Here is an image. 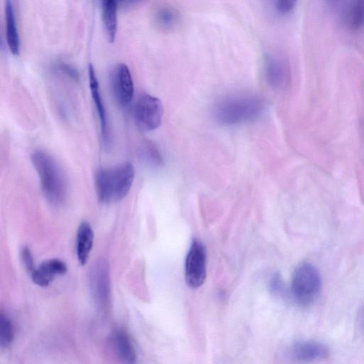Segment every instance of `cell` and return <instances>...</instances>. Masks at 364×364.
<instances>
[{
  "label": "cell",
  "mask_w": 364,
  "mask_h": 364,
  "mask_svg": "<svg viewBox=\"0 0 364 364\" xmlns=\"http://www.w3.org/2000/svg\"><path fill=\"white\" fill-rule=\"evenodd\" d=\"M163 112V106L159 99L149 94L141 95L134 109L136 126L142 132L157 129L161 123Z\"/></svg>",
  "instance_id": "6"
},
{
  "label": "cell",
  "mask_w": 364,
  "mask_h": 364,
  "mask_svg": "<svg viewBox=\"0 0 364 364\" xmlns=\"http://www.w3.org/2000/svg\"><path fill=\"white\" fill-rule=\"evenodd\" d=\"M265 75L269 84L274 88H282L289 80V69L283 60L268 55L265 58Z\"/></svg>",
  "instance_id": "11"
},
{
  "label": "cell",
  "mask_w": 364,
  "mask_h": 364,
  "mask_svg": "<svg viewBox=\"0 0 364 364\" xmlns=\"http://www.w3.org/2000/svg\"><path fill=\"white\" fill-rule=\"evenodd\" d=\"M355 1H360V2H364V0H355Z\"/></svg>",
  "instance_id": "25"
},
{
  "label": "cell",
  "mask_w": 364,
  "mask_h": 364,
  "mask_svg": "<svg viewBox=\"0 0 364 364\" xmlns=\"http://www.w3.org/2000/svg\"><path fill=\"white\" fill-rule=\"evenodd\" d=\"M271 292L277 296H284L286 292L285 286L279 274L276 273L272 277L269 283Z\"/></svg>",
  "instance_id": "20"
},
{
  "label": "cell",
  "mask_w": 364,
  "mask_h": 364,
  "mask_svg": "<svg viewBox=\"0 0 364 364\" xmlns=\"http://www.w3.org/2000/svg\"><path fill=\"white\" fill-rule=\"evenodd\" d=\"M262 109V101L257 96H230L215 105L213 115L220 124L234 125L254 119Z\"/></svg>",
  "instance_id": "3"
},
{
  "label": "cell",
  "mask_w": 364,
  "mask_h": 364,
  "mask_svg": "<svg viewBox=\"0 0 364 364\" xmlns=\"http://www.w3.org/2000/svg\"><path fill=\"white\" fill-rule=\"evenodd\" d=\"M5 17L8 47L13 55H18L20 53V41L11 0H6Z\"/></svg>",
  "instance_id": "15"
},
{
  "label": "cell",
  "mask_w": 364,
  "mask_h": 364,
  "mask_svg": "<svg viewBox=\"0 0 364 364\" xmlns=\"http://www.w3.org/2000/svg\"><path fill=\"white\" fill-rule=\"evenodd\" d=\"M14 338V328L11 319L4 313L0 316V346H10Z\"/></svg>",
  "instance_id": "17"
},
{
  "label": "cell",
  "mask_w": 364,
  "mask_h": 364,
  "mask_svg": "<svg viewBox=\"0 0 364 364\" xmlns=\"http://www.w3.org/2000/svg\"><path fill=\"white\" fill-rule=\"evenodd\" d=\"M287 358L296 363H311L326 358L328 347L322 342L300 340L293 342L285 351Z\"/></svg>",
  "instance_id": "8"
},
{
  "label": "cell",
  "mask_w": 364,
  "mask_h": 364,
  "mask_svg": "<svg viewBox=\"0 0 364 364\" xmlns=\"http://www.w3.org/2000/svg\"><path fill=\"white\" fill-rule=\"evenodd\" d=\"M322 288V280L318 269L309 262H301L294 269L291 294L300 306H308L318 298Z\"/></svg>",
  "instance_id": "4"
},
{
  "label": "cell",
  "mask_w": 364,
  "mask_h": 364,
  "mask_svg": "<svg viewBox=\"0 0 364 364\" xmlns=\"http://www.w3.org/2000/svg\"><path fill=\"white\" fill-rule=\"evenodd\" d=\"M298 0H275V6L278 12L287 14L295 7Z\"/></svg>",
  "instance_id": "21"
},
{
  "label": "cell",
  "mask_w": 364,
  "mask_h": 364,
  "mask_svg": "<svg viewBox=\"0 0 364 364\" xmlns=\"http://www.w3.org/2000/svg\"><path fill=\"white\" fill-rule=\"evenodd\" d=\"M111 344L114 353L123 362L134 363L136 354L129 335L122 329L115 330L111 336Z\"/></svg>",
  "instance_id": "14"
},
{
  "label": "cell",
  "mask_w": 364,
  "mask_h": 364,
  "mask_svg": "<svg viewBox=\"0 0 364 364\" xmlns=\"http://www.w3.org/2000/svg\"><path fill=\"white\" fill-rule=\"evenodd\" d=\"M21 256L26 269L32 272L35 267L33 255L30 249L28 247H23L21 250Z\"/></svg>",
  "instance_id": "22"
},
{
  "label": "cell",
  "mask_w": 364,
  "mask_h": 364,
  "mask_svg": "<svg viewBox=\"0 0 364 364\" xmlns=\"http://www.w3.org/2000/svg\"><path fill=\"white\" fill-rule=\"evenodd\" d=\"M156 18L160 26L164 28H171L177 23L178 14L171 7L162 6L157 10Z\"/></svg>",
  "instance_id": "18"
},
{
  "label": "cell",
  "mask_w": 364,
  "mask_h": 364,
  "mask_svg": "<svg viewBox=\"0 0 364 364\" xmlns=\"http://www.w3.org/2000/svg\"><path fill=\"white\" fill-rule=\"evenodd\" d=\"M357 323L359 328L364 331V306L360 309L358 313Z\"/></svg>",
  "instance_id": "24"
},
{
  "label": "cell",
  "mask_w": 364,
  "mask_h": 364,
  "mask_svg": "<svg viewBox=\"0 0 364 364\" xmlns=\"http://www.w3.org/2000/svg\"><path fill=\"white\" fill-rule=\"evenodd\" d=\"M59 69L72 79L78 80L79 74L77 71L72 66L65 63H60L59 65Z\"/></svg>",
  "instance_id": "23"
},
{
  "label": "cell",
  "mask_w": 364,
  "mask_h": 364,
  "mask_svg": "<svg viewBox=\"0 0 364 364\" xmlns=\"http://www.w3.org/2000/svg\"><path fill=\"white\" fill-rule=\"evenodd\" d=\"M89 288L96 306L105 310L109 306L111 296L109 267L104 259H97L90 269Z\"/></svg>",
  "instance_id": "5"
},
{
  "label": "cell",
  "mask_w": 364,
  "mask_h": 364,
  "mask_svg": "<svg viewBox=\"0 0 364 364\" xmlns=\"http://www.w3.org/2000/svg\"><path fill=\"white\" fill-rule=\"evenodd\" d=\"M31 161L47 201L55 207L63 205L67 200L68 185L58 161L49 153L41 149L33 151Z\"/></svg>",
  "instance_id": "1"
},
{
  "label": "cell",
  "mask_w": 364,
  "mask_h": 364,
  "mask_svg": "<svg viewBox=\"0 0 364 364\" xmlns=\"http://www.w3.org/2000/svg\"><path fill=\"white\" fill-rule=\"evenodd\" d=\"M134 178V168L129 162L98 170L95 182L99 200L105 203L122 200L129 192Z\"/></svg>",
  "instance_id": "2"
},
{
  "label": "cell",
  "mask_w": 364,
  "mask_h": 364,
  "mask_svg": "<svg viewBox=\"0 0 364 364\" xmlns=\"http://www.w3.org/2000/svg\"><path fill=\"white\" fill-rule=\"evenodd\" d=\"M67 272L65 262L59 259H50L42 262L31 272L33 282L40 287H47L58 275Z\"/></svg>",
  "instance_id": "10"
},
{
  "label": "cell",
  "mask_w": 364,
  "mask_h": 364,
  "mask_svg": "<svg viewBox=\"0 0 364 364\" xmlns=\"http://www.w3.org/2000/svg\"><path fill=\"white\" fill-rule=\"evenodd\" d=\"M88 77L91 95L99 115L102 140L105 146H107L109 143V134L106 110L101 97L98 80L92 64H90L88 67Z\"/></svg>",
  "instance_id": "12"
},
{
  "label": "cell",
  "mask_w": 364,
  "mask_h": 364,
  "mask_svg": "<svg viewBox=\"0 0 364 364\" xmlns=\"http://www.w3.org/2000/svg\"><path fill=\"white\" fill-rule=\"evenodd\" d=\"M206 277V251L202 242L193 240L188 252L185 263V278L188 285L193 289L200 287Z\"/></svg>",
  "instance_id": "7"
},
{
  "label": "cell",
  "mask_w": 364,
  "mask_h": 364,
  "mask_svg": "<svg viewBox=\"0 0 364 364\" xmlns=\"http://www.w3.org/2000/svg\"><path fill=\"white\" fill-rule=\"evenodd\" d=\"M111 90L117 103L127 106L132 100L134 87L129 68L124 63L114 66L110 74Z\"/></svg>",
  "instance_id": "9"
},
{
  "label": "cell",
  "mask_w": 364,
  "mask_h": 364,
  "mask_svg": "<svg viewBox=\"0 0 364 364\" xmlns=\"http://www.w3.org/2000/svg\"><path fill=\"white\" fill-rule=\"evenodd\" d=\"M118 1H119V0H118Z\"/></svg>",
  "instance_id": "26"
},
{
  "label": "cell",
  "mask_w": 364,
  "mask_h": 364,
  "mask_svg": "<svg viewBox=\"0 0 364 364\" xmlns=\"http://www.w3.org/2000/svg\"><path fill=\"white\" fill-rule=\"evenodd\" d=\"M103 24L109 42L113 43L117 31L118 0H101Z\"/></svg>",
  "instance_id": "16"
},
{
  "label": "cell",
  "mask_w": 364,
  "mask_h": 364,
  "mask_svg": "<svg viewBox=\"0 0 364 364\" xmlns=\"http://www.w3.org/2000/svg\"><path fill=\"white\" fill-rule=\"evenodd\" d=\"M142 156L149 164L159 166L163 164V158L158 149L151 144H146L142 149Z\"/></svg>",
  "instance_id": "19"
},
{
  "label": "cell",
  "mask_w": 364,
  "mask_h": 364,
  "mask_svg": "<svg viewBox=\"0 0 364 364\" xmlns=\"http://www.w3.org/2000/svg\"><path fill=\"white\" fill-rule=\"evenodd\" d=\"M93 242V230L88 222L82 221L77 228L75 241L76 256L81 265H85L87 263Z\"/></svg>",
  "instance_id": "13"
}]
</instances>
